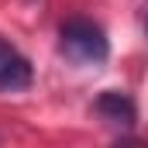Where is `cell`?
I'll list each match as a JSON object with an SVG mask.
<instances>
[{
    "mask_svg": "<svg viewBox=\"0 0 148 148\" xmlns=\"http://www.w3.org/2000/svg\"><path fill=\"white\" fill-rule=\"evenodd\" d=\"M59 38H62L66 59L76 62V66H100V62H107V55H110V45H107L103 28L93 24V21H86V17L66 21L62 31H59Z\"/></svg>",
    "mask_w": 148,
    "mask_h": 148,
    "instance_id": "obj_1",
    "label": "cell"
},
{
    "mask_svg": "<svg viewBox=\"0 0 148 148\" xmlns=\"http://www.w3.org/2000/svg\"><path fill=\"white\" fill-rule=\"evenodd\" d=\"M28 86H31V62L10 41L0 38V90L17 93V90H28Z\"/></svg>",
    "mask_w": 148,
    "mask_h": 148,
    "instance_id": "obj_2",
    "label": "cell"
},
{
    "mask_svg": "<svg viewBox=\"0 0 148 148\" xmlns=\"http://www.w3.org/2000/svg\"><path fill=\"white\" fill-rule=\"evenodd\" d=\"M97 114L117 127H127V124H134V100L121 90H103L97 97Z\"/></svg>",
    "mask_w": 148,
    "mask_h": 148,
    "instance_id": "obj_3",
    "label": "cell"
}]
</instances>
